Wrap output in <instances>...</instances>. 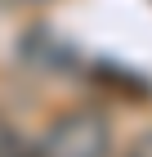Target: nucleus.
Returning a JSON list of instances; mask_svg holds the SVG:
<instances>
[{
    "label": "nucleus",
    "mask_w": 152,
    "mask_h": 157,
    "mask_svg": "<svg viewBox=\"0 0 152 157\" xmlns=\"http://www.w3.org/2000/svg\"><path fill=\"white\" fill-rule=\"evenodd\" d=\"M36 157H112V121L103 108H67L49 121Z\"/></svg>",
    "instance_id": "obj_1"
},
{
    "label": "nucleus",
    "mask_w": 152,
    "mask_h": 157,
    "mask_svg": "<svg viewBox=\"0 0 152 157\" xmlns=\"http://www.w3.org/2000/svg\"><path fill=\"white\" fill-rule=\"evenodd\" d=\"M98 81H117V85H121V94H130V99H148V94H152L143 76H130V72H121L117 63H103V67H98Z\"/></svg>",
    "instance_id": "obj_2"
},
{
    "label": "nucleus",
    "mask_w": 152,
    "mask_h": 157,
    "mask_svg": "<svg viewBox=\"0 0 152 157\" xmlns=\"http://www.w3.org/2000/svg\"><path fill=\"white\" fill-rule=\"evenodd\" d=\"M0 157H36V153H32L13 130H0Z\"/></svg>",
    "instance_id": "obj_3"
},
{
    "label": "nucleus",
    "mask_w": 152,
    "mask_h": 157,
    "mask_svg": "<svg viewBox=\"0 0 152 157\" xmlns=\"http://www.w3.org/2000/svg\"><path fill=\"white\" fill-rule=\"evenodd\" d=\"M125 157H152V130L134 135V139H130V148H125Z\"/></svg>",
    "instance_id": "obj_4"
},
{
    "label": "nucleus",
    "mask_w": 152,
    "mask_h": 157,
    "mask_svg": "<svg viewBox=\"0 0 152 157\" xmlns=\"http://www.w3.org/2000/svg\"><path fill=\"white\" fill-rule=\"evenodd\" d=\"M5 5H18V9H40V5H49V0H5Z\"/></svg>",
    "instance_id": "obj_5"
}]
</instances>
